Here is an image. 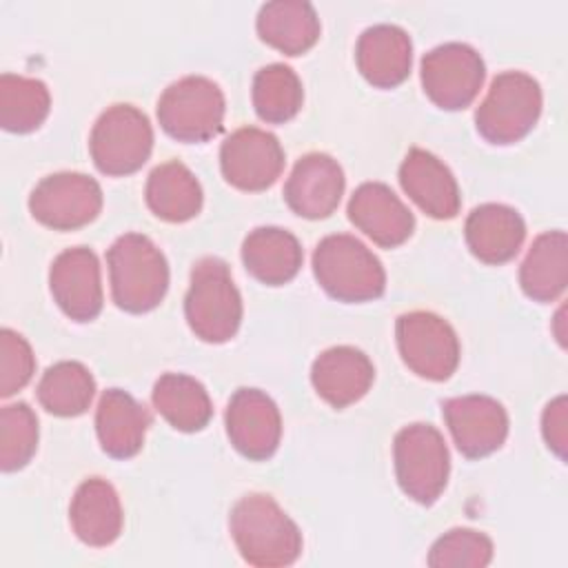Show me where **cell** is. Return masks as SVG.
<instances>
[{"mask_svg": "<svg viewBox=\"0 0 568 568\" xmlns=\"http://www.w3.org/2000/svg\"><path fill=\"white\" fill-rule=\"evenodd\" d=\"M49 288L62 313L75 322H91L102 311L100 264L91 248L62 251L49 268Z\"/></svg>", "mask_w": 568, "mask_h": 568, "instance_id": "9a60e30c", "label": "cell"}, {"mask_svg": "<svg viewBox=\"0 0 568 568\" xmlns=\"http://www.w3.org/2000/svg\"><path fill=\"white\" fill-rule=\"evenodd\" d=\"M111 295L126 313L153 311L169 288V264L142 233L120 235L106 251Z\"/></svg>", "mask_w": 568, "mask_h": 568, "instance_id": "7a4b0ae2", "label": "cell"}, {"mask_svg": "<svg viewBox=\"0 0 568 568\" xmlns=\"http://www.w3.org/2000/svg\"><path fill=\"white\" fill-rule=\"evenodd\" d=\"M69 519L75 537L87 546H109L122 532V504L115 488L102 477L84 479L69 508Z\"/></svg>", "mask_w": 568, "mask_h": 568, "instance_id": "603a6c76", "label": "cell"}, {"mask_svg": "<svg viewBox=\"0 0 568 568\" xmlns=\"http://www.w3.org/2000/svg\"><path fill=\"white\" fill-rule=\"evenodd\" d=\"M355 62L366 82L377 89H393L410 73V36L397 24H373L357 40Z\"/></svg>", "mask_w": 568, "mask_h": 568, "instance_id": "ffe728a7", "label": "cell"}, {"mask_svg": "<svg viewBox=\"0 0 568 568\" xmlns=\"http://www.w3.org/2000/svg\"><path fill=\"white\" fill-rule=\"evenodd\" d=\"M541 433L548 444V448L559 457L566 459V446H568V404L566 395L555 397L541 415Z\"/></svg>", "mask_w": 568, "mask_h": 568, "instance_id": "e575fe53", "label": "cell"}, {"mask_svg": "<svg viewBox=\"0 0 568 568\" xmlns=\"http://www.w3.org/2000/svg\"><path fill=\"white\" fill-rule=\"evenodd\" d=\"M149 410L122 388L102 393L95 410V433L102 450L115 459H129L144 446Z\"/></svg>", "mask_w": 568, "mask_h": 568, "instance_id": "7402d4cb", "label": "cell"}, {"mask_svg": "<svg viewBox=\"0 0 568 568\" xmlns=\"http://www.w3.org/2000/svg\"><path fill=\"white\" fill-rule=\"evenodd\" d=\"M36 359L29 342L11 331H0V395L9 397L24 388L33 377Z\"/></svg>", "mask_w": 568, "mask_h": 568, "instance_id": "836d02e7", "label": "cell"}, {"mask_svg": "<svg viewBox=\"0 0 568 568\" xmlns=\"http://www.w3.org/2000/svg\"><path fill=\"white\" fill-rule=\"evenodd\" d=\"M51 95L42 80L2 73L0 75V124L11 133L36 131L49 115Z\"/></svg>", "mask_w": 568, "mask_h": 568, "instance_id": "f546056e", "label": "cell"}, {"mask_svg": "<svg viewBox=\"0 0 568 568\" xmlns=\"http://www.w3.org/2000/svg\"><path fill=\"white\" fill-rule=\"evenodd\" d=\"M153 406L155 410L182 433L202 430L211 415L213 404L206 388L191 375L184 373H164L153 386Z\"/></svg>", "mask_w": 568, "mask_h": 568, "instance_id": "83f0119b", "label": "cell"}, {"mask_svg": "<svg viewBox=\"0 0 568 568\" xmlns=\"http://www.w3.org/2000/svg\"><path fill=\"white\" fill-rule=\"evenodd\" d=\"M493 559V541L473 528H453L442 535L430 552L428 566L433 568H484Z\"/></svg>", "mask_w": 568, "mask_h": 568, "instance_id": "d6a6232c", "label": "cell"}, {"mask_svg": "<svg viewBox=\"0 0 568 568\" xmlns=\"http://www.w3.org/2000/svg\"><path fill=\"white\" fill-rule=\"evenodd\" d=\"M348 220L384 248L404 244L415 229L408 206L382 182H364L353 191Z\"/></svg>", "mask_w": 568, "mask_h": 568, "instance_id": "e0dca14e", "label": "cell"}, {"mask_svg": "<svg viewBox=\"0 0 568 568\" xmlns=\"http://www.w3.org/2000/svg\"><path fill=\"white\" fill-rule=\"evenodd\" d=\"M38 448V417L29 404L0 408V468L13 473L24 468Z\"/></svg>", "mask_w": 568, "mask_h": 568, "instance_id": "1f68e13d", "label": "cell"}, {"mask_svg": "<svg viewBox=\"0 0 568 568\" xmlns=\"http://www.w3.org/2000/svg\"><path fill=\"white\" fill-rule=\"evenodd\" d=\"M397 348L404 364L419 377L444 382L459 364V339L453 326L435 313L410 311L397 317Z\"/></svg>", "mask_w": 568, "mask_h": 568, "instance_id": "9c48e42d", "label": "cell"}, {"mask_svg": "<svg viewBox=\"0 0 568 568\" xmlns=\"http://www.w3.org/2000/svg\"><path fill=\"white\" fill-rule=\"evenodd\" d=\"M313 273L331 297L346 304L377 300L386 288V273L377 255L348 233L320 240L313 251Z\"/></svg>", "mask_w": 568, "mask_h": 568, "instance_id": "3957f363", "label": "cell"}, {"mask_svg": "<svg viewBox=\"0 0 568 568\" xmlns=\"http://www.w3.org/2000/svg\"><path fill=\"white\" fill-rule=\"evenodd\" d=\"M257 36L286 55L306 53L320 38V18L306 0H273L257 13Z\"/></svg>", "mask_w": 568, "mask_h": 568, "instance_id": "d4e9b609", "label": "cell"}, {"mask_svg": "<svg viewBox=\"0 0 568 568\" xmlns=\"http://www.w3.org/2000/svg\"><path fill=\"white\" fill-rule=\"evenodd\" d=\"M344 193V171L328 153L300 158L284 184V200L293 213L306 220L328 217Z\"/></svg>", "mask_w": 568, "mask_h": 568, "instance_id": "2e32d148", "label": "cell"}, {"mask_svg": "<svg viewBox=\"0 0 568 568\" xmlns=\"http://www.w3.org/2000/svg\"><path fill=\"white\" fill-rule=\"evenodd\" d=\"M158 120L178 142H209L222 131L224 93L204 75H184L162 91Z\"/></svg>", "mask_w": 568, "mask_h": 568, "instance_id": "52a82bcc", "label": "cell"}, {"mask_svg": "<svg viewBox=\"0 0 568 568\" xmlns=\"http://www.w3.org/2000/svg\"><path fill=\"white\" fill-rule=\"evenodd\" d=\"M442 413L457 450L468 459L486 457L506 442V408L488 395L450 397L442 404Z\"/></svg>", "mask_w": 568, "mask_h": 568, "instance_id": "5bb4252c", "label": "cell"}, {"mask_svg": "<svg viewBox=\"0 0 568 568\" xmlns=\"http://www.w3.org/2000/svg\"><path fill=\"white\" fill-rule=\"evenodd\" d=\"M486 78L481 55L464 42H446L422 58V87L433 104L446 111L466 109Z\"/></svg>", "mask_w": 568, "mask_h": 568, "instance_id": "30bf717a", "label": "cell"}, {"mask_svg": "<svg viewBox=\"0 0 568 568\" xmlns=\"http://www.w3.org/2000/svg\"><path fill=\"white\" fill-rule=\"evenodd\" d=\"M184 315L202 342H229L242 322V297L229 266L220 257H202L191 271Z\"/></svg>", "mask_w": 568, "mask_h": 568, "instance_id": "277c9868", "label": "cell"}, {"mask_svg": "<svg viewBox=\"0 0 568 568\" xmlns=\"http://www.w3.org/2000/svg\"><path fill=\"white\" fill-rule=\"evenodd\" d=\"M397 484L406 497L430 506L446 488L450 455L442 433L430 424L404 426L393 442Z\"/></svg>", "mask_w": 568, "mask_h": 568, "instance_id": "8992f818", "label": "cell"}, {"mask_svg": "<svg viewBox=\"0 0 568 568\" xmlns=\"http://www.w3.org/2000/svg\"><path fill=\"white\" fill-rule=\"evenodd\" d=\"M464 235L470 253L486 264L510 262L526 237L524 217L506 204H479L464 224Z\"/></svg>", "mask_w": 568, "mask_h": 568, "instance_id": "44dd1931", "label": "cell"}, {"mask_svg": "<svg viewBox=\"0 0 568 568\" xmlns=\"http://www.w3.org/2000/svg\"><path fill=\"white\" fill-rule=\"evenodd\" d=\"M224 424L233 448L253 462L268 459L280 446V408L260 388H237L229 399Z\"/></svg>", "mask_w": 568, "mask_h": 568, "instance_id": "4fadbf2b", "label": "cell"}, {"mask_svg": "<svg viewBox=\"0 0 568 568\" xmlns=\"http://www.w3.org/2000/svg\"><path fill=\"white\" fill-rule=\"evenodd\" d=\"M373 379V362L355 346L326 348L311 366V382L317 395L337 410L362 399Z\"/></svg>", "mask_w": 568, "mask_h": 568, "instance_id": "d6986e66", "label": "cell"}, {"mask_svg": "<svg viewBox=\"0 0 568 568\" xmlns=\"http://www.w3.org/2000/svg\"><path fill=\"white\" fill-rule=\"evenodd\" d=\"M229 526L242 559L251 566H288L302 552V532L297 524L271 495H244L233 506Z\"/></svg>", "mask_w": 568, "mask_h": 568, "instance_id": "6da1fadb", "label": "cell"}, {"mask_svg": "<svg viewBox=\"0 0 568 568\" xmlns=\"http://www.w3.org/2000/svg\"><path fill=\"white\" fill-rule=\"evenodd\" d=\"M36 393L44 410L58 417H75L89 408L95 395V379L84 364L67 359L42 373Z\"/></svg>", "mask_w": 568, "mask_h": 568, "instance_id": "f1b7e54d", "label": "cell"}, {"mask_svg": "<svg viewBox=\"0 0 568 568\" xmlns=\"http://www.w3.org/2000/svg\"><path fill=\"white\" fill-rule=\"evenodd\" d=\"M220 166L226 182L235 189L264 191L280 178L284 151L273 133L257 126H242L222 142Z\"/></svg>", "mask_w": 568, "mask_h": 568, "instance_id": "7c38bea8", "label": "cell"}, {"mask_svg": "<svg viewBox=\"0 0 568 568\" xmlns=\"http://www.w3.org/2000/svg\"><path fill=\"white\" fill-rule=\"evenodd\" d=\"M144 195L151 213L164 222H186L202 209V186L178 160L158 164L149 173Z\"/></svg>", "mask_w": 568, "mask_h": 568, "instance_id": "4316f807", "label": "cell"}, {"mask_svg": "<svg viewBox=\"0 0 568 568\" xmlns=\"http://www.w3.org/2000/svg\"><path fill=\"white\" fill-rule=\"evenodd\" d=\"M153 149L149 118L133 104L109 106L89 135L91 160L104 175H129L142 169Z\"/></svg>", "mask_w": 568, "mask_h": 568, "instance_id": "ba28073f", "label": "cell"}, {"mask_svg": "<svg viewBox=\"0 0 568 568\" xmlns=\"http://www.w3.org/2000/svg\"><path fill=\"white\" fill-rule=\"evenodd\" d=\"M304 89L297 73L273 62L262 67L253 78V106L260 120L268 124H284L297 115L302 109Z\"/></svg>", "mask_w": 568, "mask_h": 568, "instance_id": "4dcf8cb0", "label": "cell"}, {"mask_svg": "<svg viewBox=\"0 0 568 568\" xmlns=\"http://www.w3.org/2000/svg\"><path fill=\"white\" fill-rule=\"evenodd\" d=\"M519 284L535 302H552L566 291L568 237L564 231H546L535 237L519 266Z\"/></svg>", "mask_w": 568, "mask_h": 568, "instance_id": "484cf974", "label": "cell"}, {"mask_svg": "<svg viewBox=\"0 0 568 568\" xmlns=\"http://www.w3.org/2000/svg\"><path fill=\"white\" fill-rule=\"evenodd\" d=\"M302 246L297 237L277 226H260L242 242V262L246 271L268 286L291 282L302 266Z\"/></svg>", "mask_w": 568, "mask_h": 568, "instance_id": "cb8c5ba5", "label": "cell"}, {"mask_svg": "<svg viewBox=\"0 0 568 568\" xmlns=\"http://www.w3.org/2000/svg\"><path fill=\"white\" fill-rule=\"evenodd\" d=\"M539 113V82L524 71H504L495 75L484 102L477 106L475 124L490 144H513L532 131Z\"/></svg>", "mask_w": 568, "mask_h": 568, "instance_id": "5b68a950", "label": "cell"}, {"mask_svg": "<svg viewBox=\"0 0 568 568\" xmlns=\"http://www.w3.org/2000/svg\"><path fill=\"white\" fill-rule=\"evenodd\" d=\"M404 193L430 217L450 220L459 213L462 195L450 169L424 149H410L399 166Z\"/></svg>", "mask_w": 568, "mask_h": 568, "instance_id": "ac0fdd59", "label": "cell"}, {"mask_svg": "<svg viewBox=\"0 0 568 568\" xmlns=\"http://www.w3.org/2000/svg\"><path fill=\"white\" fill-rule=\"evenodd\" d=\"M102 209L100 184L84 173L62 171L42 178L31 195V215L53 231H75L98 217Z\"/></svg>", "mask_w": 568, "mask_h": 568, "instance_id": "8fae6325", "label": "cell"}]
</instances>
